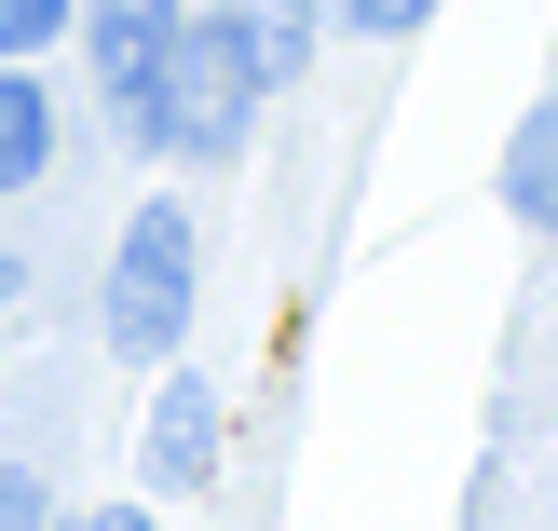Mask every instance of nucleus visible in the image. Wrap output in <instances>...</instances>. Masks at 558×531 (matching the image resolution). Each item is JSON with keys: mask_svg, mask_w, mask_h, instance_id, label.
<instances>
[{"mask_svg": "<svg viewBox=\"0 0 558 531\" xmlns=\"http://www.w3.org/2000/svg\"><path fill=\"white\" fill-rule=\"evenodd\" d=\"M245 109H259V55H245V27H232V14H205V27H178V41H163L150 109H136V123L178 136V150H232Z\"/></svg>", "mask_w": 558, "mask_h": 531, "instance_id": "obj_1", "label": "nucleus"}, {"mask_svg": "<svg viewBox=\"0 0 558 531\" xmlns=\"http://www.w3.org/2000/svg\"><path fill=\"white\" fill-rule=\"evenodd\" d=\"M69 27V0H0V55H27V41H54Z\"/></svg>", "mask_w": 558, "mask_h": 531, "instance_id": "obj_8", "label": "nucleus"}, {"mask_svg": "<svg viewBox=\"0 0 558 531\" xmlns=\"http://www.w3.org/2000/svg\"><path fill=\"white\" fill-rule=\"evenodd\" d=\"M205 450H218V436H205V396L178 382V396L150 409V478H205Z\"/></svg>", "mask_w": 558, "mask_h": 531, "instance_id": "obj_7", "label": "nucleus"}, {"mask_svg": "<svg viewBox=\"0 0 558 531\" xmlns=\"http://www.w3.org/2000/svg\"><path fill=\"white\" fill-rule=\"evenodd\" d=\"M178 314H191V218L150 205L123 232V273H109V341H123V354H163Z\"/></svg>", "mask_w": 558, "mask_h": 531, "instance_id": "obj_2", "label": "nucleus"}, {"mask_svg": "<svg viewBox=\"0 0 558 531\" xmlns=\"http://www.w3.org/2000/svg\"><path fill=\"white\" fill-rule=\"evenodd\" d=\"M505 205L532 218V232H558V96L518 123V150H505Z\"/></svg>", "mask_w": 558, "mask_h": 531, "instance_id": "obj_4", "label": "nucleus"}, {"mask_svg": "<svg viewBox=\"0 0 558 531\" xmlns=\"http://www.w3.org/2000/svg\"><path fill=\"white\" fill-rule=\"evenodd\" d=\"M41 150H54L41 82H14V69H0V191H27V178H41Z\"/></svg>", "mask_w": 558, "mask_h": 531, "instance_id": "obj_5", "label": "nucleus"}, {"mask_svg": "<svg viewBox=\"0 0 558 531\" xmlns=\"http://www.w3.org/2000/svg\"><path fill=\"white\" fill-rule=\"evenodd\" d=\"M163 41H178V0H96V82H109L123 109H150Z\"/></svg>", "mask_w": 558, "mask_h": 531, "instance_id": "obj_3", "label": "nucleus"}, {"mask_svg": "<svg viewBox=\"0 0 558 531\" xmlns=\"http://www.w3.org/2000/svg\"><path fill=\"white\" fill-rule=\"evenodd\" d=\"M232 27H245V55H259V82H287L300 55H314V14H300V0H232Z\"/></svg>", "mask_w": 558, "mask_h": 531, "instance_id": "obj_6", "label": "nucleus"}, {"mask_svg": "<svg viewBox=\"0 0 558 531\" xmlns=\"http://www.w3.org/2000/svg\"><path fill=\"white\" fill-rule=\"evenodd\" d=\"M341 14H354V27H409L423 0H341Z\"/></svg>", "mask_w": 558, "mask_h": 531, "instance_id": "obj_9", "label": "nucleus"}]
</instances>
